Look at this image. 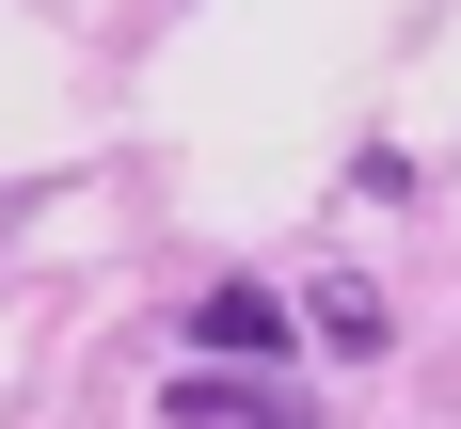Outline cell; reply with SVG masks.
<instances>
[{
  "instance_id": "cell-1",
  "label": "cell",
  "mask_w": 461,
  "mask_h": 429,
  "mask_svg": "<svg viewBox=\"0 0 461 429\" xmlns=\"http://www.w3.org/2000/svg\"><path fill=\"white\" fill-rule=\"evenodd\" d=\"M191 350H207V366H286V350H303V302L255 286V271H223V286H191Z\"/></svg>"
},
{
  "instance_id": "cell-2",
  "label": "cell",
  "mask_w": 461,
  "mask_h": 429,
  "mask_svg": "<svg viewBox=\"0 0 461 429\" xmlns=\"http://www.w3.org/2000/svg\"><path fill=\"white\" fill-rule=\"evenodd\" d=\"M159 414L176 429H319V398L271 381V366H207V350H191V381H159Z\"/></svg>"
},
{
  "instance_id": "cell-3",
  "label": "cell",
  "mask_w": 461,
  "mask_h": 429,
  "mask_svg": "<svg viewBox=\"0 0 461 429\" xmlns=\"http://www.w3.org/2000/svg\"><path fill=\"white\" fill-rule=\"evenodd\" d=\"M303 334H319V350H350V366H366V350H382V286H366V271H334L319 302H303Z\"/></svg>"
}]
</instances>
